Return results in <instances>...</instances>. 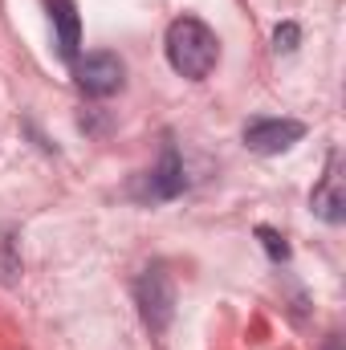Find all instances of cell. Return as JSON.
<instances>
[{"label": "cell", "instance_id": "cell-6", "mask_svg": "<svg viewBox=\"0 0 346 350\" xmlns=\"http://www.w3.org/2000/svg\"><path fill=\"white\" fill-rule=\"evenodd\" d=\"M49 8V21H53V45H57V57L62 62H78V41H82V21H78V8L74 0H45Z\"/></svg>", "mask_w": 346, "mask_h": 350}, {"label": "cell", "instance_id": "cell-8", "mask_svg": "<svg viewBox=\"0 0 346 350\" xmlns=\"http://www.w3.org/2000/svg\"><path fill=\"white\" fill-rule=\"evenodd\" d=\"M297 41H302V29H297L293 21L277 25V33H273V49H277V53H293V49H297Z\"/></svg>", "mask_w": 346, "mask_h": 350}, {"label": "cell", "instance_id": "cell-3", "mask_svg": "<svg viewBox=\"0 0 346 350\" xmlns=\"http://www.w3.org/2000/svg\"><path fill=\"white\" fill-rule=\"evenodd\" d=\"M122 78H127V70H122L118 53H86V57L74 62V82H78V90L90 94V98H110V94H118V90H122Z\"/></svg>", "mask_w": 346, "mask_h": 350}, {"label": "cell", "instance_id": "cell-2", "mask_svg": "<svg viewBox=\"0 0 346 350\" xmlns=\"http://www.w3.org/2000/svg\"><path fill=\"white\" fill-rule=\"evenodd\" d=\"M183 187H187V179H183V159H179V151L168 143L163 155H159V163L131 183V196H135L139 204H163V200H175Z\"/></svg>", "mask_w": 346, "mask_h": 350}, {"label": "cell", "instance_id": "cell-9", "mask_svg": "<svg viewBox=\"0 0 346 350\" xmlns=\"http://www.w3.org/2000/svg\"><path fill=\"white\" fill-rule=\"evenodd\" d=\"M257 237L265 241V253H269L273 261H289V245H285V237H281V232H273V228H265V224H261Z\"/></svg>", "mask_w": 346, "mask_h": 350}, {"label": "cell", "instance_id": "cell-5", "mask_svg": "<svg viewBox=\"0 0 346 350\" xmlns=\"http://www.w3.org/2000/svg\"><path fill=\"white\" fill-rule=\"evenodd\" d=\"M302 135H306V122H297V118H253V122H245V147L257 155H281L293 143H302Z\"/></svg>", "mask_w": 346, "mask_h": 350}, {"label": "cell", "instance_id": "cell-7", "mask_svg": "<svg viewBox=\"0 0 346 350\" xmlns=\"http://www.w3.org/2000/svg\"><path fill=\"white\" fill-rule=\"evenodd\" d=\"M310 204H314V212H318L326 224H343V216H346V196H343V187H338V155H330L326 179H322V187L310 196Z\"/></svg>", "mask_w": 346, "mask_h": 350}, {"label": "cell", "instance_id": "cell-10", "mask_svg": "<svg viewBox=\"0 0 346 350\" xmlns=\"http://www.w3.org/2000/svg\"><path fill=\"white\" fill-rule=\"evenodd\" d=\"M343 347V338H338V334H330V338H326V350H338Z\"/></svg>", "mask_w": 346, "mask_h": 350}, {"label": "cell", "instance_id": "cell-1", "mask_svg": "<svg viewBox=\"0 0 346 350\" xmlns=\"http://www.w3.org/2000/svg\"><path fill=\"white\" fill-rule=\"evenodd\" d=\"M168 62L179 78L204 82L220 62V41L200 16H179L168 29Z\"/></svg>", "mask_w": 346, "mask_h": 350}, {"label": "cell", "instance_id": "cell-4", "mask_svg": "<svg viewBox=\"0 0 346 350\" xmlns=\"http://www.w3.org/2000/svg\"><path fill=\"white\" fill-rule=\"evenodd\" d=\"M135 297H139V310L147 318V326L163 330L172 322V310H175V289H172V277L163 273V265H151L139 281H135Z\"/></svg>", "mask_w": 346, "mask_h": 350}]
</instances>
